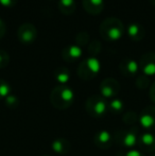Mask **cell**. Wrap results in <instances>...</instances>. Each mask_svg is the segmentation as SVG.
<instances>
[{"label":"cell","instance_id":"obj_8","mask_svg":"<svg viewBox=\"0 0 155 156\" xmlns=\"http://www.w3.org/2000/svg\"><path fill=\"white\" fill-rule=\"evenodd\" d=\"M17 37L19 41L26 45H29L35 41L37 37V29L36 27L31 23H25L19 26L17 30Z\"/></svg>","mask_w":155,"mask_h":156},{"label":"cell","instance_id":"obj_33","mask_svg":"<svg viewBox=\"0 0 155 156\" xmlns=\"http://www.w3.org/2000/svg\"><path fill=\"white\" fill-rule=\"evenodd\" d=\"M151 156H155V154H153V155H151Z\"/></svg>","mask_w":155,"mask_h":156},{"label":"cell","instance_id":"obj_17","mask_svg":"<svg viewBox=\"0 0 155 156\" xmlns=\"http://www.w3.org/2000/svg\"><path fill=\"white\" fill-rule=\"evenodd\" d=\"M53 76L60 85H66L70 80V71L67 67L60 66L54 70Z\"/></svg>","mask_w":155,"mask_h":156},{"label":"cell","instance_id":"obj_11","mask_svg":"<svg viewBox=\"0 0 155 156\" xmlns=\"http://www.w3.org/2000/svg\"><path fill=\"white\" fill-rule=\"evenodd\" d=\"M114 142V136L107 129H100L93 136V144L97 148L106 150L112 147Z\"/></svg>","mask_w":155,"mask_h":156},{"label":"cell","instance_id":"obj_14","mask_svg":"<svg viewBox=\"0 0 155 156\" xmlns=\"http://www.w3.org/2000/svg\"><path fill=\"white\" fill-rule=\"evenodd\" d=\"M51 150L58 155H67L71 150V144L64 137L55 138L51 142Z\"/></svg>","mask_w":155,"mask_h":156},{"label":"cell","instance_id":"obj_23","mask_svg":"<svg viewBox=\"0 0 155 156\" xmlns=\"http://www.w3.org/2000/svg\"><path fill=\"white\" fill-rule=\"evenodd\" d=\"M11 85L3 79H0V100H4L11 94Z\"/></svg>","mask_w":155,"mask_h":156},{"label":"cell","instance_id":"obj_9","mask_svg":"<svg viewBox=\"0 0 155 156\" xmlns=\"http://www.w3.org/2000/svg\"><path fill=\"white\" fill-rule=\"evenodd\" d=\"M139 69L147 76H155V52H147L139 60Z\"/></svg>","mask_w":155,"mask_h":156},{"label":"cell","instance_id":"obj_16","mask_svg":"<svg viewBox=\"0 0 155 156\" xmlns=\"http://www.w3.org/2000/svg\"><path fill=\"white\" fill-rule=\"evenodd\" d=\"M83 9L90 15H99L104 10V0H82Z\"/></svg>","mask_w":155,"mask_h":156},{"label":"cell","instance_id":"obj_28","mask_svg":"<svg viewBox=\"0 0 155 156\" xmlns=\"http://www.w3.org/2000/svg\"><path fill=\"white\" fill-rule=\"evenodd\" d=\"M18 0H0V4L4 8H14L15 5L17 4Z\"/></svg>","mask_w":155,"mask_h":156},{"label":"cell","instance_id":"obj_22","mask_svg":"<svg viewBox=\"0 0 155 156\" xmlns=\"http://www.w3.org/2000/svg\"><path fill=\"white\" fill-rule=\"evenodd\" d=\"M135 85H136L137 88L141 89V90L148 88V87L150 86V79H149V76H145V74H143V73L139 74V76H137L136 81H135Z\"/></svg>","mask_w":155,"mask_h":156},{"label":"cell","instance_id":"obj_7","mask_svg":"<svg viewBox=\"0 0 155 156\" xmlns=\"http://www.w3.org/2000/svg\"><path fill=\"white\" fill-rule=\"evenodd\" d=\"M138 122L146 132L155 131V105H149L140 112Z\"/></svg>","mask_w":155,"mask_h":156},{"label":"cell","instance_id":"obj_13","mask_svg":"<svg viewBox=\"0 0 155 156\" xmlns=\"http://www.w3.org/2000/svg\"><path fill=\"white\" fill-rule=\"evenodd\" d=\"M62 58L67 63H75L76 61L80 60L81 56L83 55V50L78 45H68L62 50L61 52Z\"/></svg>","mask_w":155,"mask_h":156},{"label":"cell","instance_id":"obj_30","mask_svg":"<svg viewBox=\"0 0 155 156\" xmlns=\"http://www.w3.org/2000/svg\"><path fill=\"white\" fill-rule=\"evenodd\" d=\"M5 30H6L5 23H4V21L0 18V38H2V37L4 36V34H5Z\"/></svg>","mask_w":155,"mask_h":156},{"label":"cell","instance_id":"obj_4","mask_svg":"<svg viewBox=\"0 0 155 156\" xmlns=\"http://www.w3.org/2000/svg\"><path fill=\"white\" fill-rule=\"evenodd\" d=\"M139 129L136 126H132L128 129L118 131L114 136V141L116 144L124 149H135L138 144L139 139Z\"/></svg>","mask_w":155,"mask_h":156},{"label":"cell","instance_id":"obj_19","mask_svg":"<svg viewBox=\"0 0 155 156\" xmlns=\"http://www.w3.org/2000/svg\"><path fill=\"white\" fill-rule=\"evenodd\" d=\"M124 108V103L121 99L119 98H114L112 100H110V102L107 103V112L114 114V115H118V114L122 113Z\"/></svg>","mask_w":155,"mask_h":156},{"label":"cell","instance_id":"obj_3","mask_svg":"<svg viewBox=\"0 0 155 156\" xmlns=\"http://www.w3.org/2000/svg\"><path fill=\"white\" fill-rule=\"evenodd\" d=\"M101 70V63L97 58L88 56L83 60L78 66V76L83 81H90L99 74Z\"/></svg>","mask_w":155,"mask_h":156},{"label":"cell","instance_id":"obj_18","mask_svg":"<svg viewBox=\"0 0 155 156\" xmlns=\"http://www.w3.org/2000/svg\"><path fill=\"white\" fill-rule=\"evenodd\" d=\"M58 8L62 14L67 15V16L72 15L77 9L76 0H58Z\"/></svg>","mask_w":155,"mask_h":156},{"label":"cell","instance_id":"obj_2","mask_svg":"<svg viewBox=\"0 0 155 156\" xmlns=\"http://www.w3.org/2000/svg\"><path fill=\"white\" fill-rule=\"evenodd\" d=\"M99 32L104 41H117L121 38L124 33L123 23L116 17H108L101 23Z\"/></svg>","mask_w":155,"mask_h":156},{"label":"cell","instance_id":"obj_29","mask_svg":"<svg viewBox=\"0 0 155 156\" xmlns=\"http://www.w3.org/2000/svg\"><path fill=\"white\" fill-rule=\"evenodd\" d=\"M149 96L150 99L153 103H155V82L150 86V91H149Z\"/></svg>","mask_w":155,"mask_h":156},{"label":"cell","instance_id":"obj_32","mask_svg":"<svg viewBox=\"0 0 155 156\" xmlns=\"http://www.w3.org/2000/svg\"><path fill=\"white\" fill-rule=\"evenodd\" d=\"M43 156H50V155H43Z\"/></svg>","mask_w":155,"mask_h":156},{"label":"cell","instance_id":"obj_21","mask_svg":"<svg viewBox=\"0 0 155 156\" xmlns=\"http://www.w3.org/2000/svg\"><path fill=\"white\" fill-rule=\"evenodd\" d=\"M89 41H90V36L87 31H81L76 35V45L81 48L88 45Z\"/></svg>","mask_w":155,"mask_h":156},{"label":"cell","instance_id":"obj_31","mask_svg":"<svg viewBox=\"0 0 155 156\" xmlns=\"http://www.w3.org/2000/svg\"><path fill=\"white\" fill-rule=\"evenodd\" d=\"M149 1H150V3H151V5L155 6V0H149Z\"/></svg>","mask_w":155,"mask_h":156},{"label":"cell","instance_id":"obj_15","mask_svg":"<svg viewBox=\"0 0 155 156\" xmlns=\"http://www.w3.org/2000/svg\"><path fill=\"white\" fill-rule=\"evenodd\" d=\"M126 33L133 41H140L146 36V29L139 23H131L126 28Z\"/></svg>","mask_w":155,"mask_h":156},{"label":"cell","instance_id":"obj_5","mask_svg":"<svg viewBox=\"0 0 155 156\" xmlns=\"http://www.w3.org/2000/svg\"><path fill=\"white\" fill-rule=\"evenodd\" d=\"M107 100L104 99L101 94H93L88 97L85 102L86 113L90 117L101 118L107 113Z\"/></svg>","mask_w":155,"mask_h":156},{"label":"cell","instance_id":"obj_12","mask_svg":"<svg viewBox=\"0 0 155 156\" xmlns=\"http://www.w3.org/2000/svg\"><path fill=\"white\" fill-rule=\"evenodd\" d=\"M138 150L143 153H152L155 151V134L153 132H145L139 136Z\"/></svg>","mask_w":155,"mask_h":156},{"label":"cell","instance_id":"obj_27","mask_svg":"<svg viewBox=\"0 0 155 156\" xmlns=\"http://www.w3.org/2000/svg\"><path fill=\"white\" fill-rule=\"evenodd\" d=\"M121 156H145V154L138 149H131V150H128L126 152L122 153Z\"/></svg>","mask_w":155,"mask_h":156},{"label":"cell","instance_id":"obj_1","mask_svg":"<svg viewBox=\"0 0 155 156\" xmlns=\"http://www.w3.org/2000/svg\"><path fill=\"white\" fill-rule=\"evenodd\" d=\"M50 102L56 109H67L75 102V91L67 85H58L51 90Z\"/></svg>","mask_w":155,"mask_h":156},{"label":"cell","instance_id":"obj_6","mask_svg":"<svg viewBox=\"0 0 155 156\" xmlns=\"http://www.w3.org/2000/svg\"><path fill=\"white\" fill-rule=\"evenodd\" d=\"M120 83L114 78H106L100 83V94L106 100H112L114 98H117V96L120 93Z\"/></svg>","mask_w":155,"mask_h":156},{"label":"cell","instance_id":"obj_25","mask_svg":"<svg viewBox=\"0 0 155 156\" xmlns=\"http://www.w3.org/2000/svg\"><path fill=\"white\" fill-rule=\"evenodd\" d=\"M4 101H5V105L8 107H10V108H16L19 105V99L17 98L15 94H12L6 97V98L4 99Z\"/></svg>","mask_w":155,"mask_h":156},{"label":"cell","instance_id":"obj_24","mask_svg":"<svg viewBox=\"0 0 155 156\" xmlns=\"http://www.w3.org/2000/svg\"><path fill=\"white\" fill-rule=\"evenodd\" d=\"M122 119H123V122L125 124L133 125L134 123H136V122H138V115H137L135 112L130 111V112H128V113L124 114Z\"/></svg>","mask_w":155,"mask_h":156},{"label":"cell","instance_id":"obj_20","mask_svg":"<svg viewBox=\"0 0 155 156\" xmlns=\"http://www.w3.org/2000/svg\"><path fill=\"white\" fill-rule=\"evenodd\" d=\"M87 51H88L89 56L96 58L101 51V41H98V39H93V41H89Z\"/></svg>","mask_w":155,"mask_h":156},{"label":"cell","instance_id":"obj_26","mask_svg":"<svg viewBox=\"0 0 155 156\" xmlns=\"http://www.w3.org/2000/svg\"><path fill=\"white\" fill-rule=\"evenodd\" d=\"M10 64V55L3 49H0V69L5 68Z\"/></svg>","mask_w":155,"mask_h":156},{"label":"cell","instance_id":"obj_10","mask_svg":"<svg viewBox=\"0 0 155 156\" xmlns=\"http://www.w3.org/2000/svg\"><path fill=\"white\" fill-rule=\"evenodd\" d=\"M119 71L125 78H134L139 71V64L132 58H124L119 64Z\"/></svg>","mask_w":155,"mask_h":156}]
</instances>
